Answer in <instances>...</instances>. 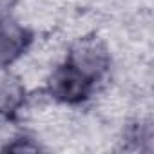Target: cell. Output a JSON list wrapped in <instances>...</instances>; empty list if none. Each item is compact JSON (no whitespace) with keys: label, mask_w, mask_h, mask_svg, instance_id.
Masks as SVG:
<instances>
[{"label":"cell","mask_w":154,"mask_h":154,"mask_svg":"<svg viewBox=\"0 0 154 154\" xmlns=\"http://www.w3.org/2000/svg\"><path fill=\"white\" fill-rule=\"evenodd\" d=\"M11 20V9L8 6V2H2L0 0V26H4Z\"/></svg>","instance_id":"obj_5"},{"label":"cell","mask_w":154,"mask_h":154,"mask_svg":"<svg viewBox=\"0 0 154 154\" xmlns=\"http://www.w3.org/2000/svg\"><path fill=\"white\" fill-rule=\"evenodd\" d=\"M24 89L17 80H11L9 76H0V116L9 118L17 109L22 105Z\"/></svg>","instance_id":"obj_4"},{"label":"cell","mask_w":154,"mask_h":154,"mask_svg":"<svg viewBox=\"0 0 154 154\" xmlns=\"http://www.w3.org/2000/svg\"><path fill=\"white\" fill-rule=\"evenodd\" d=\"M65 62L89 76L93 82H98L111 67L109 51L98 36H85L74 42Z\"/></svg>","instance_id":"obj_2"},{"label":"cell","mask_w":154,"mask_h":154,"mask_svg":"<svg viewBox=\"0 0 154 154\" xmlns=\"http://www.w3.org/2000/svg\"><path fill=\"white\" fill-rule=\"evenodd\" d=\"M31 33L15 22L0 26V67L13 63L31 44Z\"/></svg>","instance_id":"obj_3"},{"label":"cell","mask_w":154,"mask_h":154,"mask_svg":"<svg viewBox=\"0 0 154 154\" xmlns=\"http://www.w3.org/2000/svg\"><path fill=\"white\" fill-rule=\"evenodd\" d=\"M94 84L96 82H93L89 76H85L76 67L65 62L51 74L47 82V93L51 94V98L58 102L74 105L85 102L91 96Z\"/></svg>","instance_id":"obj_1"}]
</instances>
